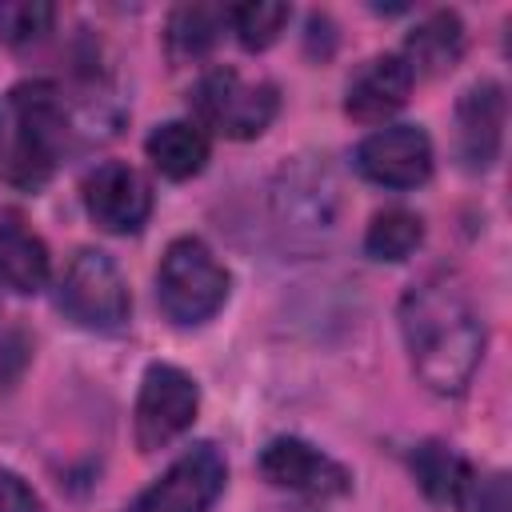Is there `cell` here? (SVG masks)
I'll return each instance as SVG.
<instances>
[{"label": "cell", "instance_id": "6da1fadb", "mask_svg": "<svg viewBox=\"0 0 512 512\" xmlns=\"http://www.w3.org/2000/svg\"><path fill=\"white\" fill-rule=\"evenodd\" d=\"M400 332L416 376L432 392L460 396L468 388L484 352V328L452 280L428 276L412 284L400 300Z\"/></svg>", "mask_w": 512, "mask_h": 512}, {"label": "cell", "instance_id": "7a4b0ae2", "mask_svg": "<svg viewBox=\"0 0 512 512\" xmlns=\"http://www.w3.org/2000/svg\"><path fill=\"white\" fill-rule=\"evenodd\" d=\"M12 136L4 148V180L20 188H40L60 148L68 144V104L52 80H28L12 88Z\"/></svg>", "mask_w": 512, "mask_h": 512}, {"label": "cell", "instance_id": "3957f363", "mask_svg": "<svg viewBox=\"0 0 512 512\" xmlns=\"http://www.w3.org/2000/svg\"><path fill=\"white\" fill-rule=\"evenodd\" d=\"M188 108L204 136L216 132L224 140H252L276 120L280 92L268 80H244L236 68H212L192 84Z\"/></svg>", "mask_w": 512, "mask_h": 512}, {"label": "cell", "instance_id": "277c9868", "mask_svg": "<svg viewBox=\"0 0 512 512\" xmlns=\"http://www.w3.org/2000/svg\"><path fill=\"white\" fill-rule=\"evenodd\" d=\"M156 300L168 320L200 324L228 300V272L212 256V248L196 236H180L168 244L156 268Z\"/></svg>", "mask_w": 512, "mask_h": 512}, {"label": "cell", "instance_id": "5b68a950", "mask_svg": "<svg viewBox=\"0 0 512 512\" xmlns=\"http://www.w3.org/2000/svg\"><path fill=\"white\" fill-rule=\"evenodd\" d=\"M56 304L72 324H80L88 332H120L132 312L128 284H124L116 260L100 248H84L72 256V264L60 280Z\"/></svg>", "mask_w": 512, "mask_h": 512}, {"label": "cell", "instance_id": "8992f818", "mask_svg": "<svg viewBox=\"0 0 512 512\" xmlns=\"http://www.w3.org/2000/svg\"><path fill=\"white\" fill-rule=\"evenodd\" d=\"M200 408V388L176 364H148L136 396V444L140 452H156L192 428Z\"/></svg>", "mask_w": 512, "mask_h": 512}, {"label": "cell", "instance_id": "52a82bcc", "mask_svg": "<svg viewBox=\"0 0 512 512\" xmlns=\"http://www.w3.org/2000/svg\"><path fill=\"white\" fill-rule=\"evenodd\" d=\"M224 480H228V464L220 448L192 444L156 476V484L140 492L132 512H208L220 500Z\"/></svg>", "mask_w": 512, "mask_h": 512}, {"label": "cell", "instance_id": "ba28073f", "mask_svg": "<svg viewBox=\"0 0 512 512\" xmlns=\"http://www.w3.org/2000/svg\"><path fill=\"white\" fill-rule=\"evenodd\" d=\"M356 172L380 188H416L432 176V140L416 124H384L360 140Z\"/></svg>", "mask_w": 512, "mask_h": 512}, {"label": "cell", "instance_id": "9c48e42d", "mask_svg": "<svg viewBox=\"0 0 512 512\" xmlns=\"http://www.w3.org/2000/svg\"><path fill=\"white\" fill-rule=\"evenodd\" d=\"M260 476L272 488L284 492H300L312 500H328V496H344L352 488V476L340 460H332L328 452H320L316 444L300 440V436H276L264 444L260 452Z\"/></svg>", "mask_w": 512, "mask_h": 512}, {"label": "cell", "instance_id": "30bf717a", "mask_svg": "<svg viewBox=\"0 0 512 512\" xmlns=\"http://www.w3.org/2000/svg\"><path fill=\"white\" fill-rule=\"evenodd\" d=\"M84 208L104 232L128 236L144 228L152 212V188L132 164L104 160L84 176Z\"/></svg>", "mask_w": 512, "mask_h": 512}, {"label": "cell", "instance_id": "8fae6325", "mask_svg": "<svg viewBox=\"0 0 512 512\" xmlns=\"http://www.w3.org/2000/svg\"><path fill=\"white\" fill-rule=\"evenodd\" d=\"M416 76L404 64L400 52H384L372 56L364 68H356V76L344 88V112L356 124H384L388 116H396L408 104Z\"/></svg>", "mask_w": 512, "mask_h": 512}, {"label": "cell", "instance_id": "7c38bea8", "mask_svg": "<svg viewBox=\"0 0 512 512\" xmlns=\"http://www.w3.org/2000/svg\"><path fill=\"white\" fill-rule=\"evenodd\" d=\"M504 116H508V100L496 80H480L460 96L456 144H460L464 168H472V172L492 168V160L500 156V140H504Z\"/></svg>", "mask_w": 512, "mask_h": 512}, {"label": "cell", "instance_id": "4fadbf2b", "mask_svg": "<svg viewBox=\"0 0 512 512\" xmlns=\"http://www.w3.org/2000/svg\"><path fill=\"white\" fill-rule=\"evenodd\" d=\"M408 464H412V476H416V484L424 488V496L432 504L468 508V500L476 492V472H472V464L456 448H448L440 440H424L412 452Z\"/></svg>", "mask_w": 512, "mask_h": 512}, {"label": "cell", "instance_id": "5bb4252c", "mask_svg": "<svg viewBox=\"0 0 512 512\" xmlns=\"http://www.w3.org/2000/svg\"><path fill=\"white\" fill-rule=\"evenodd\" d=\"M48 272H52V260L44 240L16 212H4L0 216V284L28 296L48 284Z\"/></svg>", "mask_w": 512, "mask_h": 512}, {"label": "cell", "instance_id": "9a60e30c", "mask_svg": "<svg viewBox=\"0 0 512 512\" xmlns=\"http://www.w3.org/2000/svg\"><path fill=\"white\" fill-rule=\"evenodd\" d=\"M464 52V24L456 12H432L424 16L408 40H404V64L412 76H444Z\"/></svg>", "mask_w": 512, "mask_h": 512}, {"label": "cell", "instance_id": "2e32d148", "mask_svg": "<svg viewBox=\"0 0 512 512\" xmlns=\"http://www.w3.org/2000/svg\"><path fill=\"white\" fill-rule=\"evenodd\" d=\"M144 152L152 168L168 180H192L208 164V136L192 120H168L148 132Z\"/></svg>", "mask_w": 512, "mask_h": 512}, {"label": "cell", "instance_id": "e0dca14e", "mask_svg": "<svg viewBox=\"0 0 512 512\" xmlns=\"http://www.w3.org/2000/svg\"><path fill=\"white\" fill-rule=\"evenodd\" d=\"M224 8H212V4H180L172 16H168V32H164V44H168V56L172 60H200L220 28H224Z\"/></svg>", "mask_w": 512, "mask_h": 512}, {"label": "cell", "instance_id": "ac0fdd59", "mask_svg": "<svg viewBox=\"0 0 512 512\" xmlns=\"http://www.w3.org/2000/svg\"><path fill=\"white\" fill-rule=\"evenodd\" d=\"M420 240H424V220L416 212H408V208H384V212L372 216V224L364 232V252L372 260L396 264V260H408L420 248Z\"/></svg>", "mask_w": 512, "mask_h": 512}, {"label": "cell", "instance_id": "d6986e66", "mask_svg": "<svg viewBox=\"0 0 512 512\" xmlns=\"http://www.w3.org/2000/svg\"><path fill=\"white\" fill-rule=\"evenodd\" d=\"M288 4H276V0H248V4H232L224 8V20L228 28L236 32V40L248 48V52H264L276 44V36L284 32L288 24Z\"/></svg>", "mask_w": 512, "mask_h": 512}, {"label": "cell", "instance_id": "ffe728a7", "mask_svg": "<svg viewBox=\"0 0 512 512\" xmlns=\"http://www.w3.org/2000/svg\"><path fill=\"white\" fill-rule=\"evenodd\" d=\"M56 20L48 0H0V40L12 48L36 44Z\"/></svg>", "mask_w": 512, "mask_h": 512}, {"label": "cell", "instance_id": "44dd1931", "mask_svg": "<svg viewBox=\"0 0 512 512\" xmlns=\"http://www.w3.org/2000/svg\"><path fill=\"white\" fill-rule=\"evenodd\" d=\"M0 512H44V504L28 488V480H20L16 472L0 468Z\"/></svg>", "mask_w": 512, "mask_h": 512}]
</instances>
